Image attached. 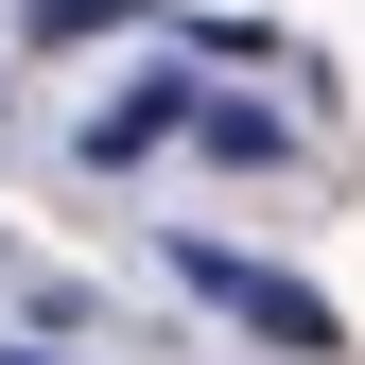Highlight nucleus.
Wrapping results in <instances>:
<instances>
[{"label":"nucleus","instance_id":"obj_1","mask_svg":"<svg viewBox=\"0 0 365 365\" xmlns=\"http://www.w3.org/2000/svg\"><path fill=\"white\" fill-rule=\"evenodd\" d=\"M174 279H192L209 313H244L261 348H331V296H313V279H279V261H226V244H174Z\"/></svg>","mask_w":365,"mask_h":365},{"label":"nucleus","instance_id":"obj_2","mask_svg":"<svg viewBox=\"0 0 365 365\" xmlns=\"http://www.w3.org/2000/svg\"><path fill=\"white\" fill-rule=\"evenodd\" d=\"M174 122H192V87H122V105H105V122H87V157H105V174H122V157H157V140H174Z\"/></svg>","mask_w":365,"mask_h":365}]
</instances>
